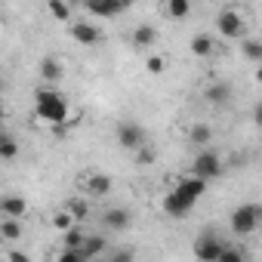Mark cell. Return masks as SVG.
I'll use <instances>...</instances> for the list:
<instances>
[{"instance_id":"cell-1","label":"cell","mask_w":262,"mask_h":262,"mask_svg":"<svg viewBox=\"0 0 262 262\" xmlns=\"http://www.w3.org/2000/svg\"><path fill=\"white\" fill-rule=\"evenodd\" d=\"M204 191H207V182H204V179H198V176H182V179L167 191V198H164V213H170V216H185V213H191V207L204 198Z\"/></svg>"},{"instance_id":"cell-2","label":"cell","mask_w":262,"mask_h":262,"mask_svg":"<svg viewBox=\"0 0 262 262\" xmlns=\"http://www.w3.org/2000/svg\"><path fill=\"white\" fill-rule=\"evenodd\" d=\"M34 114H37L43 123H53V126L68 123V99H65L59 90L43 86V90H37V96H34Z\"/></svg>"},{"instance_id":"cell-3","label":"cell","mask_w":262,"mask_h":262,"mask_svg":"<svg viewBox=\"0 0 262 262\" xmlns=\"http://www.w3.org/2000/svg\"><path fill=\"white\" fill-rule=\"evenodd\" d=\"M259 222H262V207H256V204H241V207H234L231 216H228V225H231V231H234L237 237L253 234V231L259 228Z\"/></svg>"},{"instance_id":"cell-4","label":"cell","mask_w":262,"mask_h":262,"mask_svg":"<svg viewBox=\"0 0 262 262\" xmlns=\"http://www.w3.org/2000/svg\"><path fill=\"white\" fill-rule=\"evenodd\" d=\"M222 173H225V164H222V158H219L213 148H201V151L194 155V161H191V176L210 182V179H219Z\"/></svg>"},{"instance_id":"cell-5","label":"cell","mask_w":262,"mask_h":262,"mask_svg":"<svg viewBox=\"0 0 262 262\" xmlns=\"http://www.w3.org/2000/svg\"><path fill=\"white\" fill-rule=\"evenodd\" d=\"M114 139H117V145L120 148H126V151H139V148H145V129L139 126V123H133V120H123V123H117V129H114Z\"/></svg>"},{"instance_id":"cell-6","label":"cell","mask_w":262,"mask_h":262,"mask_svg":"<svg viewBox=\"0 0 262 262\" xmlns=\"http://www.w3.org/2000/svg\"><path fill=\"white\" fill-rule=\"evenodd\" d=\"M216 28H219V34L222 37H244V28H247V22H244V16L237 13V10H219L216 13Z\"/></svg>"},{"instance_id":"cell-7","label":"cell","mask_w":262,"mask_h":262,"mask_svg":"<svg viewBox=\"0 0 262 262\" xmlns=\"http://www.w3.org/2000/svg\"><path fill=\"white\" fill-rule=\"evenodd\" d=\"M222 250H225V241H219V237L210 234V231L194 241V256H198V262H219Z\"/></svg>"},{"instance_id":"cell-8","label":"cell","mask_w":262,"mask_h":262,"mask_svg":"<svg viewBox=\"0 0 262 262\" xmlns=\"http://www.w3.org/2000/svg\"><path fill=\"white\" fill-rule=\"evenodd\" d=\"M68 34H71L80 47H96V43H102V40H105L102 28H99V25H93V22H71V25H68Z\"/></svg>"},{"instance_id":"cell-9","label":"cell","mask_w":262,"mask_h":262,"mask_svg":"<svg viewBox=\"0 0 262 262\" xmlns=\"http://www.w3.org/2000/svg\"><path fill=\"white\" fill-rule=\"evenodd\" d=\"M111 176L108 173H86L83 176V191H86V198H108L111 194Z\"/></svg>"},{"instance_id":"cell-10","label":"cell","mask_w":262,"mask_h":262,"mask_svg":"<svg viewBox=\"0 0 262 262\" xmlns=\"http://www.w3.org/2000/svg\"><path fill=\"white\" fill-rule=\"evenodd\" d=\"M102 222H105V228H111V231H126L129 222H133V213H129L126 207H111V210L102 213Z\"/></svg>"},{"instance_id":"cell-11","label":"cell","mask_w":262,"mask_h":262,"mask_svg":"<svg viewBox=\"0 0 262 262\" xmlns=\"http://www.w3.org/2000/svg\"><path fill=\"white\" fill-rule=\"evenodd\" d=\"M25 213H28V204L22 194H7L0 201V216L4 219H25Z\"/></svg>"},{"instance_id":"cell-12","label":"cell","mask_w":262,"mask_h":262,"mask_svg":"<svg viewBox=\"0 0 262 262\" xmlns=\"http://www.w3.org/2000/svg\"><path fill=\"white\" fill-rule=\"evenodd\" d=\"M123 10H126V4H120V0H99V4H86V13L99 16V19H114Z\"/></svg>"},{"instance_id":"cell-13","label":"cell","mask_w":262,"mask_h":262,"mask_svg":"<svg viewBox=\"0 0 262 262\" xmlns=\"http://www.w3.org/2000/svg\"><path fill=\"white\" fill-rule=\"evenodd\" d=\"M204 99L210 102V105H228L231 102V86L228 83H222V80H216V83H210L207 90H204Z\"/></svg>"},{"instance_id":"cell-14","label":"cell","mask_w":262,"mask_h":262,"mask_svg":"<svg viewBox=\"0 0 262 262\" xmlns=\"http://www.w3.org/2000/svg\"><path fill=\"white\" fill-rule=\"evenodd\" d=\"M188 50H191V56H194V59H207V56H213V53H216V40H213L210 34H194V37H191V43H188Z\"/></svg>"},{"instance_id":"cell-15","label":"cell","mask_w":262,"mask_h":262,"mask_svg":"<svg viewBox=\"0 0 262 262\" xmlns=\"http://www.w3.org/2000/svg\"><path fill=\"white\" fill-rule=\"evenodd\" d=\"M155 40H158L155 25H136V28H133V47H139V50H151Z\"/></svg>"},{"instance_id":"cell-16","label":"cell","mask_w":262,"mask_h":262,"mask_svg":"<svg viewBox=\"0 0 262 262\" xmlns=\"http://www.w3.org/2000/svg\"><path fill=\"white\" fill-rule=\"evenodd\" d=\"M40 77H43L47 83H56V80L62 77V62H59L56 56H43V59H40Z\"/></svg>"},{"instance_id":"cell-17","label":"cell","mask_w":262,"mask_h":262,"mask_svg":"<svg viewBox=\"0 0 262 262\" xmlns=\"http://www.w3.org/2000/svg\"><path fill=\"white\" fill-rule=\"evenodd\" d=\"M22 234H25L22 219H4V222H0V237H4L7 244H16Z\"/></svg>"},{"instance_id":"cell-18","label":"cell","mask_w":262,"mask_h":262,"mask_svg":"<svg viewBox=\"0 0 262 262\" xmlns=\"http://www.w3.org/2000/svg\"><path fill=\"white\" fill-rule=\"evenodd\" d=\"M188 139H191V145L207 148V145H210V139H213V129H210L207 123H194V126L188 129Z\"/></svg>"},{"instance_id":"cell-19","label":"cell","mask_w":262,"mask_h":262,"mask_svg":"<svg viewBox=\"0 0 262 262\" xmlns=\"http://www.w3.org/2000/svg\"><path fill=\"white\" fill-rule=\"evenodd\" d=\"M86 237H90V234H83L80 228H71V231L62 234V250H83Z\"/></svg>"},{"instance_id":"cell-20","label":"cell","mask_w":262,"mask_h":262,"mask_svg":"<svg viewBox=\"0 0 262 262\" xmlns=\"http://www.w3.org/2000/svg\"><path fill=\"white\" fill-rule=\"evenodd\" d=\"M50 225H53L56 231H62V234H65V231H71V228H77V219H74V216H71L68 210H59V213L53 216V222H50Z\"/></svg>"},{"instance_id":"cell-21","label":"cell","mask_w":262,"mask_h":262,"mask_svg":"<svg viewBox=\"0 0 262 262\" xmlns=\"http://www.w3.org/2000/svg\"><path fill=\"white\" fill-rule=\"evenodd\" d=\"M241 53H244V59H250V62H259V65H262V40L247 37V40L241 43Z\"/></svg>"},{"instance_id":"cell-22","label":"cell","mask_w":262,"mask_h":262,"mask_svg":"<svg viewBox=\"0 0 262 262\" xmlns=\"http://www.w3.org/2000/svg\"><path fill=\"white\" fill-rule=\"evenodd\" d=\"M16 155H19V142H16V136L4 133V136H0V158H4V161H13Z\"/></svg>"},{"instance_id":"cell-23","label":"cell","mask_w":262,"mask_h":262,"mask_svg":"<svg viewBox=\"0 0 262 262\" xmlns=\"http://www.w3.org/2000/svg\"><path fill=\"white\" fill-rule=\"evenodd\" d=\"M65 210H68V213H71V216H74L77 222H83V219L90 216V204H86L83 198H71V201L65 204Z\"/></svg>"},{"instance_id":"cell-24","label":"cell","mask_w":262,"mask_h":262,"mask_svg":"<svg viewBox=\"0 0 262 262\" xmlns=\"http://www.w3.org/2000/svg\"><path fill=\"white\" fill-rule=\"evenodd\" d=\"M47 10H50V16H53V19H59V22H71V7H68V4H62V0H50Z\"/></svg>"},{"instance_id":"cell-25","label":"cell","mask_w":262,"mask_h":262,"mask_svg":"<svg viewBox=\"0 0 262 262\" xmlns=\"http://www.w3.org/2000/svg\"><path fill=\"white\" fill-rule=\"evenodd\" d=\"M191 13V4H188V0H170V4H167V16L170 19H185Z\"/></svg>"},{"instance_id":"cell-26","label":"cell","mask_w":262,"mask_h":262,"mask_svg":"<svg viewBox=\"0 0 262 262\" xmlns=\"http://www.w3.org/2000/svg\"><path fill=\"white\" fill-rule=\"evenodd\" d=\"M102 247H105V237L90 234V237H86V244H83V256H86V259H93L96 253H102Z\"/></svg>"},{"instance_id":"cell-27","label":"cell","mask_w":262,"mask_h":262,"mask_svg":"<svg viewBox=\"0 0 262 262\" xmlns=\"http://www.w3.org/2000/svg\"><path fill=\"white\" fill-rule=\"evenodd\" d=\"M219 262H247V256L241 253V247H231V244H225V250H222Z\"/></svg>"},{"instance_id":"cell-28","label":"cell","mask_w":262,"mask_h":262,"mask_svg":"<svg viewBox=\"0 0 262 262\" xmlns=\"http://www.w3.org/2000/svg\"><path fill=\"white\" fill-rule=\"evenodd\" d=\"M56 262H90V259L83 256V250H59Z\"/></svg>"},{"instance_id":"cell-29","label":"cell","mask_w":262,"mask_h":262,"mask_svg":"<svg viewBox=\"0 0 262 262\" xmlns=\"http://www.w3.org/2000/svg\"><path fill=\"white\" fill-rule=\"evenodd\" d=\"M145 68H148V74H155V77H158V74H164V68H167V65H164V59H161V56H148V59H145Z\"/></svg>"},{"instance_id":"cell-30","label":"cell","mask_w":262,"mask_h":262,"mask_svg":"<svg viewBox=\"0 0 262 262\" xmlns=\"http://www.w3.org/2000/svg\"><path fill=\"white\" fill-rule=\"evenodd\" d=\"M136 164H139V167H151V164H155V151H151V145H145V148L136 151Z\"/></svg>"},{"instance_id":"cell-31","label":"cell","mask_w":262,"mask_h":262,"mask_svg":"<svg viewBox=\"0 0 262 262\" xmlns=\"http://www.w3.org/2000/svg\"><path fill=\"white\" fill-rule=\"evenodd\" d=\"M7 262H31V256H28L25 250H16V247H10V250H7Z\"/></svg>"},{"instance_id":"cell-32","label":"cell","mask_w":262,"mask_h":262,"mask_svg":"<svg viewBox=\"0 0 262 262\" xmlns=\"http://www.w3.org/2000/svg\"><path fill=\"white\" fill-rule=\"evenodd\" d=\"M111 262H133V250H117Z\"/></svg>"},{"instance_id":"cell-33","label":"cell","mask_w":262,"mask_h":262,"mask_svg":"<svg viewBox=\"0 0 262 262\" xmlns=\"http://www.w3.org/2000/svg\"><path fill=\"white\" fill-rule=\"evenodd\" d=\"M253 123H256V126L262 129V102H259V105L253 108Z\"/></svg>"},{"instance_id":"cell-34","label":"cell","mask_w":262,"mask_h":262,"mask_svg":"<svg viewBox=\"0 0 262 262\" xmlns=\"http://www.w3.org/2000/svg\"><path fill=\"white\" fill-rule=\"evenodd\" d=\"M256 83H262V65L256 68Z\"/></svg>"}]
</instances>
